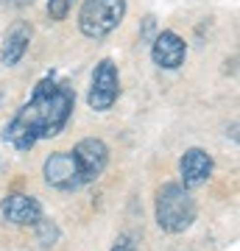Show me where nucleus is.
I'll use <instances>...</instances> for the list:
<instances>
[{
  "label": "nucleus",
  "mask_w": 240,
  "mask_h": 251,
  "mask_svg": "<svg viewBox=\"0 0 240 251\" xmlns=\"http://www.w3.org/2000/svg\"><path fill=\"white\" fill-rule=\"evenodd\" d=\"M126 17V0H84L79 9V28L87 39H104Z\"/></svg>",
  "instance_id": "obj_3"
},
{
  "label": "nucleus",
  "mask_w": 240,
  "mask_h": 251,
  "mask_svg": "<svg viewBox=\"0 0 240 251\" xmlns=\"http://www.w3.org/2000/svg\"><path fill=\"white\" fill-rule=\"evenodd\" d=\"M215 162L204 148H187L182 162H179V173H182V187L196 190L201 184H207V179L213 176Z\"/></svg>",
  "instance_id": "obj_9"
},
{
  "label": "nucleus",
  "mask_w": 240,
  "mask_h": 251,
  "mask_svg": "<svg viewBox=\"0 0 240 251\" xmlns=\"http://www.w3.org/2000/svg\"><path fill=\"white\" fill-rule=\"evenodd\" d=\"M187 56V42L176 31H160L151 42V59L162 70H179L185 64Z\"/></svg>",
  "instance_id": "obj_7"
},
{
  "label": "nucleus",
  "mask_w": 240,
  "mask_h": 251,
  "mask_svg": "<svg viewBox=\"0 0 240 251\" xmlns=\"http://www.w3.org/2000/svg\"><path fill=\"white\" fill-rule=\"evenodd\" d=\"M28 45H31V25L17 20V23H11V28L6 31L3 36V48H0V59L6 67H14L20 64V59L26 56Z\"/></svg>",
  "instance_id": "obj_10"
},
{
  "label": "nucleus",
  "mask_w": 240,
  "mask_h": 251,
  "mask_svg": "<svg viewBox=\"0 0 240 251\" xmlns=\"http://www.w3.org/2000/svg\"><path fill=\"white\" fill-rule=\"evenodd\" d=\"M0 106H3V92H0Z\"/></svg>",
  "instance_id": "obj_14"
},
{
  "label": "nucleus",
  "mask_w": 240,
  "mask_h": 251,
  "mask_svg": "<svg viewBox=\"0 0 240 251\" xmlns=\"http://www.w3.org/2000/svg\"><path fill=\"white\" fill-rule=\"evenodd\" d=\"M42 176L45 181L56 190H79L84 187V179H81L79 162L73 156V151H56L51 153L42 165Z\"/></svg>",
  "instance_id": "obj_5"
},
{
  "label": "nucleus",
  "mask_w": 240,
  "mask_h": 251,
  "mask_svg": "<svg viewBox=\"0 0 240 251\" xmlns=\"http://www.w3.org/2000/svg\"><path fill=\"white\" fill-rule=\"evenodd\" d=\"M112 251H134V243L129 240V237H120V240L112 246Z\"/></svg>",
  "instance_id": "obj_13"
},
{
  "label": "nucleus",
  "mask_w": 240,
  "mask_h": 251,
  "mask_svg": "<svg viewBox=\"0 0 240 251\" xmlns=\"http://www.w3.org/2000/svg\"><path fill=\"white\" fill-rule=\"evenodd\" d=\"M117 95H120V75H117V64L112 59H101L92 73V84H89L87 103L95 112H107L115 106Z\"/></svg>",
  "instance_id": "obj_4"
},
{
  "label": "nucleus",
  "mask_w": 240,
  "mask_h": 251,
  "mask_svg": "<svg viewBox=\"0 0 240 251\" xmlns=\"http://www.w3.org/2000/svg\"><path fill=\"white\" fill-rule=\"evenodd\" d=\"M76 106V90L67 81H59L56 75H48L34 87V95L28 103L17 109L3 128V143L14 145L17 151L34 148L39 140L56 137L62 131Z\"/></svg>",
  "instance_id": "obj_1"
},
{
  "label": "nucleus",
  "mask_w": 240,
  "mask_h": 251,
  "mask_svg": "<svg viewBox=\"0 0 240 251\" xmlns=\"http://www.w3.org/2000/svg\"><path fill=\"white\" fill-rule=\"evenodd\" d=\"M73 3L76 0H48V17L53 20V23L67 20V14L73 11Z\"/></svg>",
  "instance_id": "obj_11"
},
{
  "label": "nucleus",
  "mask_w": 240,
  "mask_h": 251,
  "mask_svg": "<svg viewBox=\"0 0 240 251\" xmlns=\"http://www.w3.org/2000/svg\"><path fill=\"white\" fill-rule=\"evenodd\" d=\"M36 234H39L42 246H53V243L59 240V229H56V224L51 218H42V221L36 224Z\"/></svg>",
  "instance_id": "obj_12"
},
{
  "label": "nucleus",
  "mask_w": 240,
  "mask_h": 251,
  "mask_svg": "<svg viewBox=\"0 0 240 251\" xmlns=\"http://www.w3.org/2000/svg\"><path fill=\"white\" fill-rule=\"evenodd\" d=\"M73 156L79 162V171H81L84 184H92L109 165V148H107L104 140H98V137L81 140V143L73 148Z\"/></svg>",
  "instance_id": "obj_6"
},
{
  "label": "nucleus",
  "mask_w": 240,
  "mask_h": 251,
  "mask_svg": "<svg viewBox=\"0 0 240 251\" xmlns=\"http://www.w3.org/2000/svg\"><path fill=\"white\" fill-rule=\"evenodd\" d=\"M154 212H157V224L160 229L170 234H182L187 232L193 221H196V201L190 196V190H185L182 184H162L157 190V204H154Z\"/></svg>",
  "instance_id": "obj_2"
},
{
  "label": "nucleus",
  "mask_w": 240,
  "mask_h": 251,
  "mask_svg": "<svg viewBox=\"0 0 240 251\" xmlns=\"http://www.w3.org/2000/svg\"><path fill=\"white\" fill-rule=\"evenodd\" d=\"M0 212L14 226H36L45 218L42 204L34 196H26V193H9L0 204Z\"/></svg>",
  "instance_id": "obj_8"
}]
</instances>
